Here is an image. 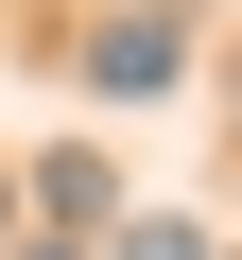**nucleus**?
I'll return each instance as SVG.
<instances>
[{
  "label": "nucleus",
  "mask_w": 242,
  "mask_h": 260,
  "mask_svg": "<svg viewBox=\"0 0 242 260\" xmlns=\"http://www.w3.org/2000/svg\"><path fill=\"white\" fill-rule=\"evenodd\" d=\"M35 260H69V243H35Z\"/></svg>",
  "instance_id": "obj_2"
},
{
  "label": "nucleus",
  "mask_w": 242,
  "mask_h": 260,
  "mask_svg": "<svg viewBox=\"0 0 242 260\" xmlns=\"http://www.w3.org/2000/svg\"><path fill=\"white\" fill-rule=\"evenodd\" d=\"M87 70L139 104V87H173V70H190V18H104V35H87Z\"/></svg>",
  "instance_id": "obj_1"
}]
</instances>
